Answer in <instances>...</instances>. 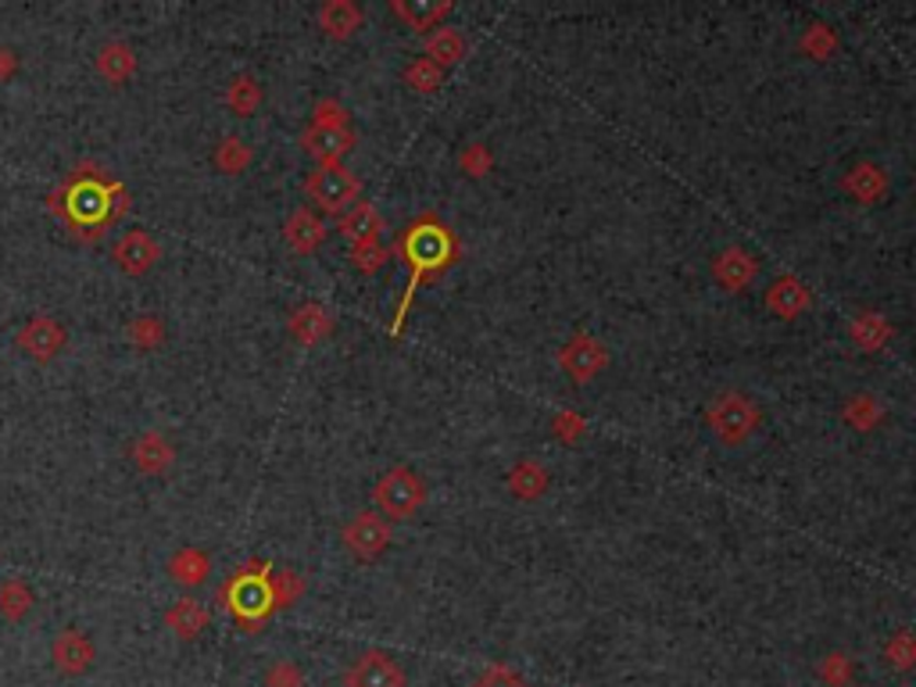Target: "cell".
I'll list each match as a JSON object with an SVG mask.
<instances>
[{"label": "cell", "instance_id": "23", "mask_svg": "<svg viewBox=\"0 0 916 687\" xmlns=\"http://www.w3.org/2000/svg\"><path fill=\"white\" fill-rule=\"evenodd\" d=\"M287 330H290L294 336H298L301 344L312 347V344L326 341V336L333 333V316H330V308L308 301V305H301V308H294Z\"/></svg>", "mask_w": 916, "mask_h": 687}, {"label": "cell", "instance_id": "5", "mask_svg": "<svg viewBox=\"0 0 916 687\" xmlns=\"http://www.w3.org/2000/svg\"><path fill=\"white\" fill-rule=\"evenodd\" d=\"M223 602L234 608V616L243 627H258L262 619L273 613V594H269V577L265 573H237L234 580L223 583Z\"/></svg>", "mask_w": 916, "mask_h": 687}, {"label": "cell", "instance_id": "17", "mask_svg": "<svg viewBox=\"0 0 916 687\" xmlns=\"http://www.w3.org/2000/svg\"><path fill=\"white\" fill-rule=\"evenodd\" d=\"M283 237H287V244L298 254H312L326 240V223H322V215L316 209H298L283 223Z\"/></svg>", "mask_w": 916, "mask_h": 687}, {"label": "cell", "instance_id": "45", "mask_svg": "<svg viewBox=\"0 0 916 687\" xmlns=\"http://www.w3.org/2000/svg\"><path fill=\"white\" fill-rule=\"evenodd\" d=\"M19 69V58L8 47H0V80H11V72Z\"/></svg>", "mask_w": 916, "mask_h": 687}, {"label": "cell", "instance_id": "12", "mask_svg": "<svg viewBox=\"0 0 916 687\" xmlns=\"http://www.w3.org/2000/svg\"><path fill=\"white\" fill-rule=\"evenodd\" d=\"M50 659H55V666L61 673H69V677H80L90 666H94L97 659V648L94 641L86 638L83 630H61L55 644H50Z\"/></svg>", "mask_w": 916, "mask_h": 687}, {"label": "cell", "instance_id": "22", "mask_svg": "<svg viewBox=\"0 0 916 687\" xmlns=\"http://www.w3.org/2000/svg\"><path fill=\"white\" fill-rule=\"evenodd\" d=\"M319 29L333 36V40H347L362 29V8L355 0H326L319 8Z\"/></svg>", "mask_w": 916, "mask_h": 687}, {"label": "cell", "instance_id": "42", "mask_svg": "<svg viewBox=\"0 0 916 687\" xmlns=\"http://www.w3.org/2000/svg\"><path fill=\"white\" fill-rule=\"evenodd\" d=\"M820 677L828 680L831 687H845V684H848V677H853V659L842 655V652L828 655V659H823V663H820Z\"/></svg>", "mask_w": 916, "mask_h": 687}, {"label": "cell", "instance_id": "15", "mask_svg": "<svg viewBox=\"0 0 916 687\" xmlns=\"http://www.w3.org/2000/svg\"><path fill=\"white\" fill-rule=\"evenodd\" d=\"M301 147L312 154L319 165H341V158L355 147L352 129H319L308 126L301 133Z\"/></svg>", "mask_w": 916, "mask_h": 687}, {"label": "cell", "instance_id": "20", "mask_svg": "<svg viewBox=\"0 0 916 687\" xmlns=\"http://www.w3.org/2000/svg\"><path fill=\"white\" fill-rule=\"evenodd\" d=\"M212 624V613L204 608L198 599H179L173 602V608L165 613V627H169L176 638H183V641H193V638H201L204 630H209Z\"/></svg>", "mask_w": 916, "mask_h": 687}, {"label": "cell", "instance_id": "10", "mask_svg": "<svg viewBox=\"0 0 916 687\" xmlns=\"http://www.w3.org/2000/svg\"><path fill=\"white\" fill-rule=\"evenodd\" d=\"M64 341H69V333L55 316H33L19 333V347L36 362H50L64 347Z\"/></svg>", "mask_w": 916, "mask_h": 687}, {"label": "cell", "instance_id": "40", "mask_svg": "<svg viewBox=\"0 0 916 687\" xmlns=\"http://www.w3.org/2000/svg\"><path fill=\"white\" fill-rule=\"evenodd\" d=\"M386 258H391V251H386L380 240L355 244V248H352V262H355L358 272H366V276H369V272H377L386 262Z\"/></svg>", "mask_w": 916, "mask_h": 687}, {"label": "cell", "instance_id": "8", "mask_svg": "<svg viewBox=\"0 0 916 687\" xmlns=\"http://www.w3.org/2000/svg\"><path fill=\"white\" fill-rule=\"evenodd\" d=\"M344 687H408V677L394 655L369 648L344 673Z\"/></svg>", "mask_w": 916, "mask_h": 687}, {"label": "cell", "instance_id": "32", "mask_svg": "<svg viewBox=\"0 0 916 687\" xmlns=\"http://www.w3.org/2000/svg\"><path fill=\"white\" fill-rule=\"evenodd\" d=\"M881 401H877L873 394H856V398H848L845 401V408H842V416H845V423H853L856 430H873V423L881 419Z\"/></svg>", "mask_w": 916, "mask_h": 687}, {"label": "cell", "instance_id": "39", "mask_svg": "<svg viewBox=\"0 0 916 687\" xmlns=\"http://www.w3.org/2000/svg\"><path fill=\"white\" fill-rule=\"evenodd\" d=\"M312 126H319V129H352V126H347V108L341 105L337 97H322V100H316V108H312Z\"/></svg>", "mask_w": 916, "mask_h": 687}, {"label": "cell", "instance_id": "11", "mask_svg": "<svg viewBox=\"0 0 916 687\" xmlns=\"http://www.w3.org/2000/svg\"><path fill=\"white\" fill-rule=\"evenodd\" d=\"M158 258H162V248L147 229H129L126 237L115 244V265L129 272V276H144V272L154 269Z\"/></svg>", "mask_w": 916, "mask_h": 687}, {"label": "cell", "instance_id": "44", "mask_svg": "<svg viewBox=\"0 0 916 687\" xmlns=\"http://www.w3.org/2000/svg\"><path fill=\"white\" fill-rule=\"evenodd\" d=\"M551 430L555 437H562V440H576L580 434L587 430V423L576 416V412H559V416L551 419Z\"/></svg>", "mask_w": 916, "mask_h": 687}, {"label": "cell", "instance_id": "13", "mask_svg": "<svg viewBox=\"0 0 916 687\" xmlns=\"http://www.w3.org/2000/svg\"><path fill=\"white\" fill-rule=\"evenodd\" d=\"M809 305H812L809 287L798 276H792V272H784V276H777L766 287V308L777 319H784V322L809 312Z\"/></svg>", "mask_w": 916, "mask_h": 687}, {"label": "cell", "instance_id": "6", "mask_svg": "<svg viewBox=\"0 0 916 687\" xmlns=\"http://www.w3.org/2000/svg\"><path fill=\"white\" fill-rule=\"evenodd\" d=\"M391 523L383 520L380 512H355L352 520L344 523L341 541L344 548L355 555L358 562H372L391 548Z\"/></svg>", "mask_w": 916, "mask_h": 687}, {"label": "cell", "instance_id": "29", "mask_svg": "<svg viewBox=\"0 0 916 687\" xmlns=\"http://www.w3.org/2000/svg\"><path fill=\"white\" fill-rule=\"evenodd\" d=\"M29 608H33L29 583H22V580H4V583H0V616L11 619V624H19V619L29 616Z\"/></svg>", "mask_w": 916, "mask_h": 687}, {"label": "cell", "instance_id": "43", "mask_svg": "<svg viewBox=\"0 0 916 687\" xmlns=\"http://www.w3.org/2000/svg\"><path fill=\"white\" fill-rule=\"evenodd\" d=\"M459 165L466 168V176H487L490 173V151L484 144H469L459 154Z\"/></svg>", "mask_w": 916, "mask_h": 687}, {"label": "cell", "instance_id": "21", "mask_svg": "<svg viewBox=\"0 0 916 687\" xmlns=\"http://www.w3.org/2000/svg\"><path fill=\"white\" fill-rule=\"evenodd\" d=\"M423 50H427V58H430L433 64H441V69L448 72L451 64L466 61L469 40H466V33H462V29H451V25H437V29H430V36H427V44H423Z\"/></svg>", "mask_w": 916, "mask_h": 687}, {"label": "cell", "instance_id": "3", "mask_svg": "<svg viewBox=\"0 0 916 687\" xmlns=\"http://www.w3.org/2000/svg\"><path fill=\"white\" fill-rule=\"evenodd\" d=\"M427 479L419 473H412L408 465H397V470L383 473L377 479V487H372V501H377V512L383 516L386 523L391 520H412L423 505H427Z\"/></svg>", "mask_w": 916, "mask_h": 687}, {"label": "cell", "instance_id": "16", "mask_svg": "<svg viewBox=\"0 0 916 687\" xmlns=\"http://www.w3.org/2000/svg\"><path fill=\"white\" fill-rule=\"evenodd\" d=\"M505 487H509V495L515 501H540L548 495V487H551V476L548 470L540 465L537 459H520L509 470L505 476Z\"/></svg>", "mask_w": 916, "mask_h": 687}, {"label": "cell", "instance_id": "19", "mask_svg": "<svg viewBox=\"0 0 916 687\" xmlns=\"http://www.w3.org/2000/svg\"><path fill=\"white\" fill-rule=\"evenodd\" d=\"M337 229H341L344 240H352V248H355V244L380 240V233H383V215L377 212V204L358 201V204H352V209H347V212L337 218Z\"/></svg>", "mask_w": 916, "mask_h": 687}, {"label": "cell", "instance_id": "27", "mask_svg": "<svg viewBox=\"0 0 916 687\" xmlns=\"http://www.w3.org/2000/svg\"><path fill=\"white\" fill-rule=\"evenodd\" d=\"M226 105L234 115H243V119H248V115H254L258 105H262V83L248 72L237 75V80L226 86Z\"/></svg>", "mask_w": 916, "mask_h": 687}, {"label": "cell", "instance_id": "34", "mask_svg": "<svg viewBox=\"0 0 916 687\" xmlns=\"http://www.w3.org/2000/svg\"><path fill=\"white\" fill-rule=\"evenodd\" d=\"M126 336H129V344L144 347V352H154V347L165 344V322L158 316H136L133 322H129Z\"/></svg>", "mask_w": 916, "mask_h": 687}, {"label": "cell", "instance_id": "38", "mask_svg": "<svg viewBox=\"0 0 916 687\" xmlns=\"http://www.w3.org/2000/svg\"><path fill=\"white\" fill-rule=\"evenodd\" d=\"M469 687H531V680H526L520 670H512L505 663H495V666H487Z\"/></svg>", "mask_w": 916, "mask_h": 687}, {"label": "cell", "instance_id": "14", "mask_svg": "<svg viewBox=\"0 0 916 687\" xmlns=\"http://www.w3.org/2000/svg\"><path fill=\"white\" fill-rule=\"evenodd\" d=\"M837 187H842L848 198L859 201V204H877L892 183H888V173L877 162H856L842 176V183H837Z\"/></svg>", "mask_w": 916, "mask_h": 687}, {"label": "cell", "instance_id": "41", "mask_svg": "<svg viewBox=\"0 0 916 687\" xmlns=\"http://www.w3.org/2000/svg\"><path fill=\"white\" fill-rule=\"evenodd\" d=\"M265 687H305V673L294 659H279V663L269 666Z\"/></svg>", "mask_w": 916, "mask_h": 687}, {"label": "cell", "instance_id": "1", "mask_svg": "<svg viewBox=\"0 0 916 687\" xmlns=\"http://www.w3.org/2000/svg\"><path fill=\"white\" fill-rule=\"evenodd\" d=\"M397 251H402V258L408 262V294H405V301L397 305V319H394V333L402 330V322L408 316V305H412V297H416V291L423 287V280L427 276H437V272H444L455 265V258H459V240H455V233H451L444 223H437L433 215L427 218H419V223H412L405 229V237L402 244H397Z\"/></svg>", "mask_w": 916, "mask_h": 687}, {"label": "cell", "instance_id": "31", "mask_svg": "<svg viewBox=\"0 0 916 687\" xmlns=\"http://www.w3.org/2000/svg\"><path fill=\"white\" fill-rule=\"evenodd\" d=\"M69 204H72V215L80 218V223H83V218H86V223H94V218H100L111 209L108 193L100 190V187H94V183H86V187L75 190Z\"/></svg>", "mask_w": 916, "mask_h": 687}, {"label": "cell", "instance_id": "37", "mask_svg": "<svg viewBox=\"0 0 916 687\" xmlns=\"http://www.w3.org/2000/svg\"><path fill=\"white\" fill-rule=\"evenodd\" d=\"M834 47H837V36H834L831 25H809L806 36H802V50L817 61H828L834 55Z\"/></svg>", "mask_w": 916, "mask_h": 687}, {"label": "cell", "instance_id": "33", "mask_svg": "<svg viewBox=\"0 0 916 687\" xmlns=\"http://www.w3.org/2000/svg\"><path fill=\"white\" fill-rule=\"evenodd\" d=\"M215 165L218 173H229V176H240L243 168L251 165V147L243 144L240 137H226L223 144L215 147Z\"/></svg>", "mask_w": 916, "mask_h": 687}, {"label": "cell", "instance_id": "4", "mask_svg": "<svg viewBox=\"0 0 916 687\" xmlns=\"http://www.w3.org/2000/svg\"><path fill=\"white\" fill-rule=\"evenodd\" d=\"M305 193H308V201H312L319 212L344 215L347 209H352V204H358L362 179H358L352 168H344V165H319L316 173L305 179Z\"/></svg>", "mask_w": 916, "mask_h": 687}, {"label": "cell", "instance_id": "24", "mask_svg": "<svg viewBox=\"0 0 916 687\" xmlns=\"http://www.w3.org/2000/svg\"><path fill=\"white\" fill-rule=\"evenodd\" d=\"M391 11L397 19H402L408 29H437L448 15H451V4L448 0H416V4H408V0H394Z\"/></svg>", "mask_w": 916, "mask_h": 687}, {"label": "cell", "instance_id": "36", "mask_svg": "<svg viewBox=\"0 0 916 687\" xmlns=\"http://www.w3.org/2000/svg\"><path fill=\"white\" fill-rule=\"evenodd\" d=\"M884 659L892 663L895 670H913L916 666V633L913 630H899L892 641L884 644Z\"/></svg>", "mask_w": 916, "mask_h": 687}, {"label": "cell", "instance_id": "25", "mask_svg": "<svg viewBox=\"0 0 916 687\" xmlns=\"http://www.w3.org/2000/svg\"><path fill=\"white\" fill-rule=\"evenodd\" d=\"M212 573V559H209V552H201V548H193V544H187V548H179L173 559H169V577L176 583H183V588H201L204 580H209Z\"/></svg>", "mask_w": 916, "mask_h": 687}, {"label": "cell", "instance_id": "30", "mask_svg": "<svg viewBox=\"0 0 916 687\" xmlns=\"http://www.w3.org/2000/svg\"><path fill=\"white\" fill-rule=\"evenodd\" d=\"M853 336H856V344L863 347V352H877V347H884V341L892 336V327L884 322V316L863 312V316L853 322Z\"/></svg>", "mask_w": 916, "mask_h": 687}, {"label": "cell", "instance_id": "18", "mask_svg": "<svg viewBox=\"0 0 916 687\" xmlns=\"http://www.w3.org/2000/svg\"><path fill=\"white\" fill-rule=\"evenodd\" d=\"M133 462L140 473H151V476H162L169 465L176 462V448L169 445V437L162 430H147L133 440Z\"/></svg>", "mask_w": 916, "mask_h": 687}, {"label": "cell", "instance_id": "35", "mask_svg": "<svg viewBox=\"0 0 916 687\" xmlns=\"http://www.w3.org/2000/svg\"><path fill=\"white\" fill-rule=\"evenodd\" d=\"M269 594H273V608L294 605L305 594V580L294 569H276L269 573Z\"/></svg>", "mask_w": 916, "mask_h": 687}, {"label": "cell", "instance_id": "2", "mask_svg": "<svg viewBox=\"0 0 916 687\" xmlns=\"http://www.w3.org/2000/svg\"><path fill=\"white\" fill-rule=\"evenodd\" d=\"M705 426L724 448H745L763 426V408L745 391H719L705 405Z\"/></svg>", "mask_w": 916, "mask_h": 687}, {"label": "cell", "instance_id": "28", "mask_svg": "<svg viewBox=\"0 0 916 687\" xmlns=\"http://www.w3.org/2000/svg\"><path fill=\"white\" fill-rule=\"evenodd\" d=\"M405 86L412 94H437L444 86V69L430 58H412L405 64Z\"/></svg>", "mask_w": 916, "mask_h": 687}, {"label": "cell", "instance_id": "9", "mask_svg": "<svg viewBox=\"0 0 916 687\" xmlns=\"http://www.w3.org/2000/svg\"><path fill=\"white\" fill-rule=\"evenodd\" d=\"M756 276H759V258L748 248H741V244H730V248H724L713 258V280L719 291L745 294L756 283Z\"/></svg>", "mask_w": 916, "mask_h": 687}, {"label": "cell", "instance_id": "26", "mask_svg": "<svg viewBox=\"0 0 916 687\" xmlns=\"http://www.w3.org/2000/svg\"><path fill=\"white\" fill-rule=\"evenodd\" d=\"M97 72L105 75L108 83H126L129 75L136 72V55H133V47L122 44V40H111L100 47V55H97Z\"/></svg>", "mask_w": 916, "mask_h": 687}, {"label": "cell", "instance_id": "7", "mask_svg": "<svg viewBox=\"0 0 916 687\" xmlns=\"http://www.w3.org/2000/svg\"><path fill=\"white\" fill-rule=\"evenodd\" d=\"M559 366H562L566 376H570V383L587 387L605 366H609V352H605V344L598 341V336L573 333L570 341L559 347Z\"/></svg>", "mask_w": 916, "mask_h": 687}]
</instances>
